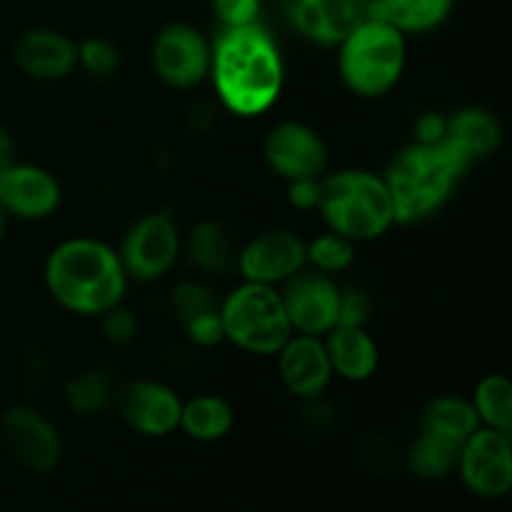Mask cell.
<instances>
[{
  "label": "cell",
  "instance_id": "11",
  "mask_svg": "<svg viewBox=\"0 0 512 512\" xmlns=\"http://www.w3.org/2000/svg\"><path fill=\"white\" fill-rule=\"evenodd\" d=\"M0 435L15 463L30 473H50L63 458V443L45 415L28 405H15L0 418Z\"/></svg>",
  "mask_w": 512,
  "mask_h": 512
},
{
  "label": "cell",
  "instance_id": "17",
  "mask_svg": "<svg viewBox=\"0 0 512 512\" xmlns=\"http://www.w3.org/2000/svg\"><path fill=\"white\" fill-rule=\"evenodd\" d=\"M275 355H278V375L290 395L310 400L320 398L328 390L333 368L323 338L293 333Z\"/></svg>",
  "mask_w": 512,
  "mask_h": 512
},
{
  "label": "cell",
  "instance_id": "34",
  "mask_svg": "<svg viewBox=\"0 0 512 512\" xmlns=\"http://www.w3.org/2000/svg\"><path fill=\"white\" fill-rule=\"evenodd\" d=\"M373 313V300L365 290H340V315L338 325H365Z\"/></svg>",
  "mask_w": 512,
  "mask_h": 512
},
{
  "label": "cell",
  "instance_id": "24",
  "mask_svg": "<svg viewBox=\"0 0 512 512\" xmlns=\"http://www.w3.org/2000/svg\"><path fill=\"white\" fill-rule=\"evenodd\" d=\"M420 428L445 435V438H453L458 443H465L480 428V420L468 398H460V395H440V398L428 403L423 420H420Z\"/></svg>",
  "mask_w": 512,
  "mask_h": 512
},
{
  "label": "cell",
  "instance_id": "6",
  "mask_svg": "<svg viewBox=\"0 0 512 512\" xmlns=\"http://www.w3.org/2000/svg\"><path fill=\"white\" fill-rule=\"evenodd\" d=\"M218 310L225 340L250 355H275L293 335L280 290L273 285L243 280Z\"/></svg>",
  "mask_w": 512,
  "mask_h": 512
},
{
  "label": "cell",
  "instance_id": "36",
  "mask_svg": "<svg viewBox=\"0 0 512 512\" xmlns=\"http://www.w3.org/2000/svg\"><path fill=\"white\" fill-rule=\"evenodd\" d=\"M320 180L323 178H303L290 180L288 183V200L298 210H318L320 203Z\"/></svg>",
  "mask_w": 512,
  "mask_h": 512
},
{
  "label": "cell",
  "instance_id": "25",
  "mask_svg": "<svg viewBox=\"0 0 512 512\" xmlns=\"http://www.w3.org/2000/svg\"><path fill=\"white\" fill-rule=\"evenodd\" d=\"M460 448H463V443H458V440L420 428V435L408 453V468L423 480L445 478L453 470H458Z\"/></svg>",
  "mask_w": 512,
  "mask_h": 512
},
{
  "label": "cell",
  "instance_id": "14",
  "mask_svg": "<svg viewBox=\"0 0 512 512\" xmlns=\"http://www.w3.org/2000/svg\"><path fill=\"white\" fill-rule=\"evenodd\" d=\"M288 23L303 38L320 45H340L370 18V0H283Z\"/></svg>",
  "mask_w": 512,
  "mask_h": 512
},
{
  "label": "cell",
  "instance_id": "8",
  "mask_svg": "<svg viewBox=\"0 0 512 512\" xmlns=\"http://www.w3.org/2000/svg\"><path fill=\"white\" fill-rule=\"evenodd\" d=\"M283 285L280 298H283L285 315H288L295 335L325 338L338 325L340 288L333 275H325L305 265Z\"/></svg>",
  "mask_w": 512,
  "mask_h": 512
},
{
  "label": "cell",
  "instance_id": "7",
  "mask_svg": "<svg viewBox=\"0 0 512 512\" xmlns=\"http://www.w3.org/2000/svg\"><path fill=\"white\" fill-rule=\"evenodd\" d=\"M183 253V235L170 213H148L125 233L118 255L128 278L153 283L168 275Z\"/></svg>",
  "mask_w": 512,
  "mask_h": 512
},
{
  "label": "cell",
  "instance_id": "32",
  "mask_svg": "<svg viewBox=\"0 0 512 512\" xmlns=\"http://www.w3.org/2000/svg\"><path fill=\"white\" fill-rule=\"evenodd\" d=\"M185 333H188V338L193 340L198 348H215V345H220L225 340L220 310H210V313L198 315L195 320H190V323L185 325Z\"/></svg>",
  "mask_w": 512,
  "mask_h": 512
},
{
  "label": "cell",
  "instance_id": "22",
  "mask_svg": "<svg viewBox=\"0 0 512 512\" xmlns=\"http://www.w3.org/2000/svg\"><path fill=\"white\" fill-rule=\"evenodd\" d=\"M453 3L455 0H370V13L403 35L428 33L448 20Z\"/></svg>",
  "mask_w": 512,
  "mask_h": 512
},
{
  "label": "cell",
  "instance_id": "13",
  "mask_svg": "<svg viewBox=\"0 0 512 512\" xmlns=\"http://www.w3.org/2000/svg\"><path fill=\"white\" fill-rule=\"evenodd\" d=\"M263 155L283 180L323 178L330 153L325 140L305 123H278L263 143Z\"/></svg>",
  "mask_w": 512,
  "mask_h": 512
},
{
  "label": "cell",
  "instance_id": "16",
  "mask_svg": "<svg viewBox=\"0 0 512 512\" xmlns=\"http://www.w3.org/2000/svg\"><path fill=\"white\" fill-rule=\"evenodd\" d=\"M183 400L173 388L155 380H133L118 393V410L140 435L163 438L178 430Z\"/></svg>",
  "mask_w": 512,
  "mask_h": 512
},
{
  "label": "cell",
  "instance_id": "40",
  "mask_svg": "<svg viewBox=\"0 0 512 512\" xmlns=\"http://www.w3.org/2000/svg\"><path fill=\"white\" fill-rule=\"evenodd\" d=\"M5 225H8V215H5V210L0 208V243H3V235H5Z\"/></svg>",
  "mask_w": 512,
  "mask_h": 512
},
{
  "label": "cell",
  "instance_id": "27",
  "mask_svg": "<svg viewBox=\"0 0 512 512\" xmlns=\"http://www.w3.org/2000/svg\"><path fill=\"white\" fill-rule=\"evenodd\" d=\"M110 400H113L110 378L100 370H85L65 385V405L83 418L103 413Z\"/></svg>",
  "mask_w": 512,
  "mask_h": 512
},
{
  "label": "cell",
  "instance_id": "35",
  "mask_svg": "<svg viewBox=\"0 0 512 512\" xmlns=\"http://www.w3.org/2000/svg\"><path fill=\"white\" fill-rule=\"evenodd\" d=\"M213 5L225 28L255 23L260 13V0H213Z\"/></svg>",
  "mask_w": 512,
  "mask_h": 512
},
{
  "label": "cell",
  "instance_id": "39",
  "mask_svg": "<svg viewBox=\"0 0 512 512\" xmlns=\"http://www.w3.org/2000/svg\"><path fill=\"white\" fill-rule=\"evenodd\" d=\"M15 140H13V135L8 133V130L3 128V125H0V173H3L5 168H8V165H13L15 163Z\"/></svg>",
  "mask_w": 512,
  "mask_h": 512
},
{
  "label": "cell",
  "instance_id": "19",
  "mask_svg": "<svg viewBox=\"0 0 512 512\" xmlns=\"http://www.w3.org/2000/svg\"><path fill=\"white\" fill-rule=\"evenodd\" d=\"M333 375L348 383H365L375 375L380 363L378 345L365 325H335L323 338Z\"/></svg>",
  "mask_w": 512,
  "mask_h": 512
},
{
  "label": "cell",
  "instance_id": "4",
  "mask_svg": "<svg viewBox=\"0 0 512 512\" xmlns=\"http://www.w3.org/2000/svg\"><path fill=\"white\" fill-rule=\"evenodd\" d=\"M320 215L330 233L350 243L378 240L395 225V208L383 175L340 170L320 180Z\"/></svg>",
  "mask_w": 512,
  "mask_h": 512
},
{
  "label": "cell",
  "instance_id": "31",
  "mask_svg": "<svg viewBox=\"0 0 512 512\" xmlns=\"http://www.w3.org/2000/svg\"><path fill=\"white\" fill-rule=\"evenodd\" d=\"M358 460L373 473H388L395 468V448L383 435H365L358 440Z\"/></svg>",
  "mask_w": 512,
  "mask_h": 512
},
{
  "label": "cell",
  "instance_id": "10",
  "mask_svg": "<svg viewBox=\"0 0 512 512\" xmlns=\"http://www.w3.org/2000/svg\"><path fill=\"white\" fill-rule=\"evenodd\" d=\"M458 470L470 493L480 498H505L512 488L510 435L500 430L478 428L460 448Z\"/></svg>",
  "mask_w": 512,
  "mask_h": 512
},
{
  "label": "cell",
  "instance_id": "20",
  "mask_svg": "<svg viewBox=\"0 0 512 512\" xmlns=\"http://www.w3.org/2000/svg\"><path fill=\"white\" fill-rule=\"evenodd\" d=\"M500 140H503V130L493 113L483 108H463L448 118L443 143L470 170L478 160L493 155Z\"/></svg>",
  "mask_w": 512,
  "mask_h": 512
},
{
  "label": "cell",
  "instance_id": "5",
  "mask_svg": "<svg viewBox=\"0 0 512 512\" xmlns=\"http://www.w3.org/2000/svg\"><path fill=\"white\" fill-rule=\"evenodd\" d=\"M408 43L400 30L370 15L338 45L340 80L360 98H383L403 78Z\"/></svg>",
  "mask_w": 512,
  "mask_h": 512
},
{
  "label": "cell",
  "instance_id": "30",
  "mask_svg": "<svg viewBox=\"0 0 512 512\" xmlns=\"http://www.w3.org/2000/svg\"><path fill=\"white\" fill-rule=\"evenodd\" d=\"M120 53L108 38H88L78 43V68L95 78H110L118 70Z\"/></svg>",
  "mask_w": 512,
  "mask_h": 512
},
{
  "label": "cell",
  "instance_id": "38",
  "mask_svg": "<svg viewBox=\"0 0 512 512\" xmlns=\"http://www.w3.org/2000/svg\"><path fill=\"white\" fill-rule=\"evenodd\" d=\"M320 398H323V395H320ZM320 398L305 400V403H308L305 405V418H308L310 428L315 430H325L335 423V410Z\"/></svg>",
  "mask_w": 512,
  "mask_h": 512
},
{
  "label": "cell",
  "instance_id": "2",
  "mask_svg": "<svg viewBox=\"0 0 512 512\" xmlns=\"http://www.w3.org/2000/svg\"><path fill=\"white\" fill-rule=\"evenodd\" d=\"M45 288L60 308L75 315H103L123 303L128 273L118 250L95 238H70L45 260Z\"/></svg>",
  "mask_w": 512,
  "mask_h": 512
},
{
  "label": "cell",
  "instance_id": "1",
  "mask_svg": "<svg viewBox=\"0 0 512 512\" xmlns=\"http://www.w3.org/2000/svg\"><path fill=\"white\" fill-rule=\"evenodd\" d=\"M210 78L220 103L230 113L258 118L268 113L283 93V55L258 23L225 28L213 43Z\"/></svg>",
  "mask_w": 512,
  "mask_h": 512
},
{
  "label": "cell",
  "instance_id": "23",
  "mask_svg": "<svg viewBox=\"0 0 512 512\" xmlns=\"http://www.w3.org/2000/svg\"><path fill=\"white\" fill-rule=\"evenodd\" d=\"M233 423L235 410L228 400L220 395H195L180 408L178 428L198 443H215L233 430Z\"/></svg>",
  "mask_w": 512,
  "mask_h": 512
},
{
  "label": "cell",
  "instance_id": "28",
  "mask_svg": "<svg viewBox=\"0 0 512 512\" xmlns=\"http://www.w3.org/2000/svg\"><path fill=\"white\" fill-rule=\"evenodd\" d=\"M305 258H308L310 268L320 270L325 275L343 273L355 260V243H350L343 235L330 233L328 230V233L318 235L310 243H305Z\"/></svg>",
  "mask_w": 512,
  "mask_h": 512
},
{
  "label": "cell",
  "instance_id": "26",
  "mask_svg": "<svg viewBox=\"0 0 512 512\" xmlns=\"http://www.w3.org/2000/svg\"><path fill=\"white\" fill-rule=\"evenodd\" d=\"M470 403L478 413L480 428L512 433V385L505 375L495 373L478 380Z\"/></svg>",
  "mask_w": 512,
  "mask_h": 512
},
{
  "label": "cell",
  "instance_id": "12",
  "mask_svg": "<svg viewBox=\"0 0 512 512\" xmlns=\"http://www.w3.org/2000/svg\"><path fill=\"white\" fill-rule=\"evenodd\" d=\"M308 265L305 240L293 230H265L238 250L235 270L248 283L283 285Z\"/></svg>",
  "mask_w": 512,
  "mask_h": 512
},
{
  "label": "cell",
  "instance_id": "3",
  "mask_svg": "<svg viewBox=\"0 0 512 512\" xmlns=\"http://www.w3.org/2000/svg\"><path fill=\"white\" fill-rule=\"evenodd\" d=\"M468 168L440 140L435 145L415 143L395 155L383 175L395 208V223L413 225L438 213Z\"/></svg>",
  "mask_w": 512,
  "mask_h": 512
},
{
  "label": "cell",
  "instance_id": "37",
  "mask_svg": "<svg viewBox=\"0 0 512 512\" xmlns=\"http://www.w3.org/2000/svg\"><path fill=\"white\" fill-rule=\"evenodd\" d=\"M445 130H448V118H443L440 113H425L420 115L418 123H415V133H418V143L435 145L445 138Z\"/></svg>",
  "mask_w": 512,
  "mask_h": 512
},
{
  "label": "cell",
  "instance_id": "9",
  "mask_svg": "<svg viewBox=\"0 0 512 512\" xmlns=\"http://www.w3.org/2000/svg\"><path fill=\"white\" fill-rule=\"evenodd\" d=\"M213 45L198 28L188 23H170L155 35L153 58L155 75L170 88H195L210 75Z\"/></svg>",
  "mask_w": 512,
  "mask_h": 512
},
{
  "label": "cell",
  "instance_id": "29",
  "mask_svg": "<svg viewBox=\"0 0 512 512\" xmlns=\"http://www.w3.org/2000/svg\"><path fill=\"white\" fill-rule=\"evenodd\" d=\"M220 303L215 300V293L205 283L198 280H185L178 283L170 293V313L175 315L180 325H188L190 320H195L198 315L210 313V310H218Z\"/></svg>",
  "mask_w": 512,
  "mask_h": 512
},
{
  "label": "cell",
  "instance_id": "18",
  "mask_svg": "<svg viewBox=\"0 0 512 512\" xmlns=\"http://www.w3.org/2000/svg\"><path fill=\"white\" fill-rule=\"evenodd\" d=\"M13 60L33 80H65L78 68V43L53 28H33L18 35Z\"/></svg>",
  "mask_w": 512,
  "mask_h": 512
},
{
  "label": "cell",
  "instance_id": "15",
  "mask_svg": "<svg viewBox=\"0 0 512 512\" xmlns=\"http://www.w3.org/2000/svg\"><path fill=\"white\" fill-rule=\"evenodd\" d=\"M63 188L50 170L18 163L0 173V208L18 220H45L60 208Z\"/></svg>",
  "mask_w": 512,
  "mask_h": 512
},
{
  "label": "cell",
  "instance_id": "21",
  "mask_svg": "<svg viewBox=\"0 0 512 512\" xmlns=\"http://www.w3.org/2000/svg\"><path fill=\"white\" fill-rule=\"evenodd\" d=\"M183 250L188 260L208 275H228L235 270L238 248L235 238L220 220H200L190 228L188 238L183 240Z\"/></svg>",
  "mask_w": 512,
  "mask_h": 512
},
{
  "label": "cell",
  "instance_id": "33",
  "mask_svg": "<svg viewBox=\"0 0 512 512\" xmlns=\"http://www.w3.org/2000/svg\"><path fill=\"white\" fill-rule=\"evenodd\" d=\"M103 318V335L115 345H125L138 335V320L123 305H115L113 310L100 315Z\"/></svg>",
  "mask_w": 512,
  "mask_h": 512
}]
</instances>
